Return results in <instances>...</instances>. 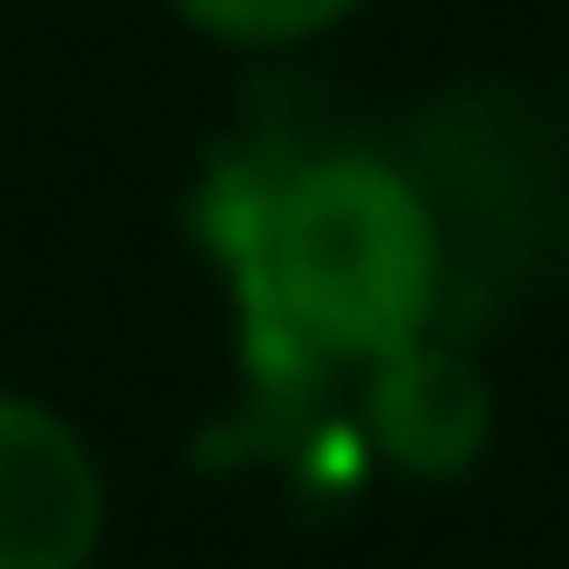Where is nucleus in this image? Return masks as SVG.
<instances>
[{
    "mask_svg": "<svg viewBox=\"0 0 569 569\" xmlns=\"http://www.w3.org/2000/svg\"><path fill=\"white\" fill-rule=\"evenodd\" d=\"M356 0H178L187 27H204L213 44H293V36H320L338 27Z\"/></svg>",
    "mask_w": 569,
    "mask_h": 569,
    "instance_id": "4",
    "label": "nucleus"
},
{
    "mask_svg": "<svg viewBox=\"0 0 569 569\" xmlns=\"http://www.w3.org/2000/svg\"><path fill=\"white\" fill-rule=\"evenodd\" d=\"M373 427H382V445H391L409 471H462V462L480 453V427H489L480 373L409 338V347H391V356H382Z\"/></svg>",
    "mask_w": 569,
    "mask_h": 569,
    "instance_id": "3",
    "label": "nucleus"
},
{
    "mask_svg": "<svg viewBox=\"0 0 569 569\" xmlns=\"http://www.w3.org/2000/svg\"><path fill=\"white\" fill-rule=\"evenodd\" d=\"M267 320L311 356H391L436 302V222L382 160H311L258 222Z\"/></svg>",
    "mask_w": 569,
    "mask_h": 569,
    "instance_id": "1",
    "label": "nucleus"
},
{
    "mask_svg": "<svg viewBox=\"0 0 569 569\" xmlns=\"http://www.w3.org/2000/svg\"><path fill=\"white\" fill-rule=\"evenodd\" d=\"M98 533L107 480L89 445L53 409L0 391V569H89Z\"/></svg>",
    "mask_w": 569,
    "mask_h": 569,
    "instance_id": "2",
    "label": "nucleus"
}]
</instances>
